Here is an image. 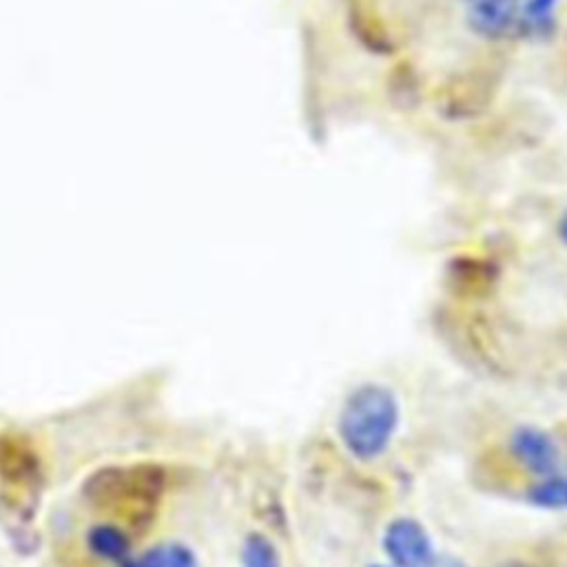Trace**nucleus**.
Instances as JSON below:
<instances>
[{"instance_id": "obj_1", "label": "nucleus", "mask_w": 567, "mask_h": 567, "mask_svg": "<svg viewBox=\"0 0 567 567\" xmlns=\"http://www.w3.org/2000/svg\"><path fill=\"white\" fill-rule=\"evenodd\" d=\"M399 425V403L392 390L379 383L359 385L341 405L337 430L343 447L359 461L381 456Z\"/></svg>"}, {"instance_id": "obj_2", "label": "nucleus", "mask_w": 567, "mask_h": 567, "mask_svg": "<svg viewBox=\"0 0 567 567\" xmlns=\"http://www.w3.org/2000/svg\"><path fill=\"white\" fill-rule=\"evenodd\" d=\"M164 483V470L151 463L109 465L86 478L84 496L97 507L117 509L135 523H146L153 518Z\"/></svg>"}, {"instance_id": "obj_3", "label": "nucleus", "mask_w": 567, "mask_h": 567, "mask_svg": "<svg viewBox=\"0 0 567 567\" xmlns=\"http://www.w3.org/2000/svg\"><path fill=\"white\" fill-rule=\"evenodd\" d=\"M381 545L392 567H434L436 565V554H434L430 534L419 520L410 516L392 518L383 529Z\"/></svg>"}, {"instance_id": "obj_4", "label": "nucleus", "mask_w": 567, "mask_h": 567, "mask_svg": "<svg viewBox=\"0 0 567 567\" xmlns=\"http://www.w3.org/2000/svg\"><path fill=\"white\" fill-rule=\"evenodd\" d=\"M512 456L532 474L547 476L554 474L558 465V450L554 439L534 425H523L512 432L509 439Z\"/></svg>"}, {"instance_id": "obj_5", "label": "nucleus", "mask_w": 567, "mask_h": 567, "mask_svg": "<svg viewBox=\"0 0 567 567\" xmlns=\"http://www.w3.org/2000/svg\"><path fill=\"white\" fill-rule=\"evenodd\" d=\"M523 0H465V16L472 31L483 38L505 35L518 20Z\"/></svg>"}, {"instance_id": "obj_6", "label": "nucleus", "mask_w": 567, "mask_h": 567, "mask_svg": "<svg viewBox=\"0 0 567 567\" xmlns=\"http://www.w3.org/2000/svg\"><path fill=\"white\" fill-rule=\"evenodd\" d=\"M38 456L20 439L0 436V474L20 485H31L38 481Z\"/></svg>"}, {"instance_id": "obj_7", "label": "nucleus", "mask_w": 567, "mask_h": 567, "mask_svg": "<svg viewBox=\"0 0 567 567\" xmlns=\"http://www.w3.org/2000/svg\"><path fill=\"white\" fill-rule=\"evenodd\" d=\"M89 547L93 549V554H97L100 558L106 560H122L128 554V538L126 534L109 523L95 525L89 529L86 534Z\"/></svg>"}, {"instance_id": "obj_8", "label": "nucleus", "mask_w": 567, "mask_h": 567, "mask_svg": "<svg viewBox=\"0 0 567 567\" xmlns=\"http://www.w3.org/2000/svg\"><path fill=\"white\" fill-rule=\"evenodd\" d=\"M131 567H197V558L182 543H164L148 549Z\"/></svg>"}, {"instance_id": "obj_9", "label": "nucleus", "mask_w": 567, "mask_h": 567, "mask_svg": "<svg viewBox=\"0 0 567 567\" xmlns=\"http://www.w3.org/2000/svg\"><path fill=\"white\" fill-rule=\"evenodd\" d=\"M527 501L543 509H567V476L547 474L529 487Z\"/></svg>"}, {"instance_id": "obj_10", "label": "nucleus", "mask_w": 567, "mask_h": 567, "mask_svg": "<svg viewBox=\"0 0 567 567\" xmlns=\"http://www.w3.org/2000/svg\"><path fill=\"white\" fill-rule=\"evenodd\" d=\"M241 567H281L275 543L259 532L248 534L241 545Z\"/></svg>"}, {"instance_id": "obj_11", "label": "nucleus", "mask_w": 567, "mask_h": 567, "mask_svg": "<svg viewBox=\"0 0 567 567\" xmlns=\"http://www.w3.org/2000/svg\"><path fill=\"white\" fill-rule=\"evenodd\" d=\"M558 2L560 0H525L518 13L520 24L534 35L547 33L554 27V13Z\"/></svg>"}, {"instance_id": "obj_12", "label": "nucleus", "mask_w": 567, "mask_h": 567, "mask_svg": "<svg viewBox=\"0 0 567 567\" xmlns=\"http://www.w3.org/2000/svg\"><path fill=\"white\" fill-rule=\"evenodd\" d=\"M558 235H560L563 244L567 246V210L563 213V217H560V221H558Z\"/></svg>"}, {"instance_id": "obj_13", "label": "nucleus", "mask_w": 567, "mask_h": 567, "mask_svg": "<svg viewBox=\"0 0 567 567\" xmlns=\"http://www.w3.org/2000/svg\"><path fill=\"white\" fill-rule=\"evenodd\" d=\"M439 567H465V565H461L458 560H452V558H450V560H443Z\"/></svg>"}, {"instance_id": "obj_14", "label": "nucleus", "mask_w": 567, "mask_h": 567, "mask_svg": "<svg viewBox=\"0 0 567 567\" xmlns=\"http://www.w3.org/2000/svg\"><path fill=\"white\" fill-rule=\"evenodd\" d=\"M501 567H529V565H523V563H505Z\"/></svg>"}, {"instance_id": "obj_15", "label": "nucleus", "mask_w": 567, "mask_h": 567, "mask_svg": "<svg viewBox=\"0 0 567 567\" xmlns=\"http://www.w3.org/2000/svg\"><path fill=\"white\" fill-rule=\"evenodd\" d=\"M370 567H388V565H370Z\"/></svg>"}]
</instances>
